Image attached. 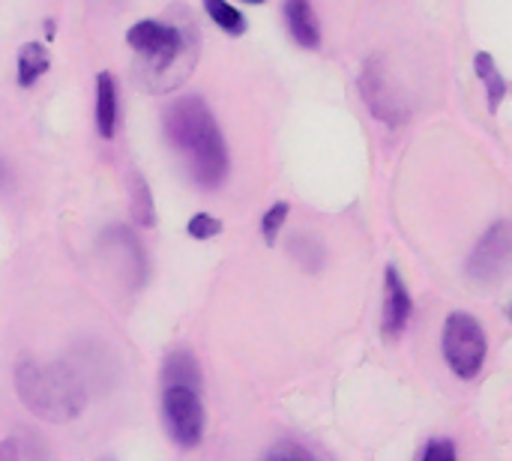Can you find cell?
<instances>
[{
	"instance_id": "8992f818",
	"label": "cell",
	"mask_w": 512,
	"mask_h": 461,
	"mask_svg": "<svg viewBox=\"0 0 512 461\" xmlns=\"http://www.w3.org/2000/svg\"><path fill=\"white\" fill-rule=\"evenodd\" d=\"M512 270V225L495 222L477 243L468 261V276L480 285H498Z\"/></svg>"
},
{
	"instance_id": "6da1fadb",
	"label": "cell",
	"mask_w": 512,
	"mask_h": 461,
	"mask_svg": "<svg viewBox=\"0 0 512 461\" xmlns=\"http://www.w3.org/2000/svg\"><path fill=\"white\" fill-rule=\"evenodd\" d=\"M126 42L144 60L141 84H147L153 93L180 87L195 69L201 51V33L192 18H183V27L156 18L135 21L126 33Z\"/></svg>"
},
{
	"instance_id": "3957f363",
	"label": "cell",
	"mask_w": 512,
	"mask_h": 461,
	"mask_svg": "<svg viewBox=\"0 0 512 461\" xmlns=\"http://www.w3.org/2000/svg\"><path fill=\"white\" fill-rule=\"evenodd\" d=\"M15 387L24 408L48 423H69L87 405V384L66 363L21 360L15 366Z\"/></svg>"
},
{
	"instance_id": "52a82bcc",
	"label": "cell",
	"mask_w": 512,
	"mask_h": 461,
	"mask_svg": "<svg viewBox=\"0 0 512 461\" xmlns=\"http://www.w3.org/2000/svg\"><path fill=\"white\" fill-rule=\"evenodd\" d=\"M360 93H363L369 111H372L381 123H387V126L405 123L408 108H405L402 96L396 93V87H393V81H390L387 66H384L381 57H369V60L363 63V72H360Z\"/></svg>"
},
{
	"instance_id": "2e32d148",
	"label": "cell",
	"mask_w": 512,
	"mask_h": 461,
	"mask_svg": "<svg viewBox=\"0 0 512 461\" xmlns=\"http://www.w3.org/2000/svg\"><path fill=\"white\" fill-rule=\"evenodd\" d=\"M291 255L297 258V264H300L306 273H315V270L321 267V261H324V249H321V243H318V240H312V237H306V234H297V237H294V243H291Z\"/></svg>"
},
{
	"instance_id": "277c9868",
	"label": "cell",
	"mask_w": 512,
	"mask_h": 461,
	"mask_svg": "<svg viewBox=\"0 0 512 461\" xmlns=\"http://www.w3.org/2000/svg\"><path fill=\"white\" fill-rule=\"evenodd\" d=\"M444 360L447 366L465 378V381H474L480 372H483V363H486V351H489V342H486V330L480 327V321L468 312H453L447 315V324H444Z\"/></svg>"
},
{
	"instance_id": "4fadbf2b",
	"label": "cell",
	"mask_w": 512,
	"mask_h": 461,
	"mask_svg": "<svg viewBox=\"0 0 512 461\" xmlns=\"http://www.w3.org/2000/svg\"><path fill=\"white\" fill-rule=\"evenodd\" d=\"M165 387H192V390H201V369H198V360L189 354V351H174L168 360H165Z\"/></svg>"
},
{
	"instance_id": "ac0fdd59",
	"label": "cell",
	"mask_w": 512,
	"mask_h": 461,
	"mask_svg": "<svg viewBox=\"0 0 512 461\" xmlns=\"http://www.w3.org/2000/svg\"><path fill=\"white\" fill-rule=\"evenodd\" d=\"M186 231H189V237H195V240H210V237L222 234V222H219L216 216L198 213V216H192V219H189Z\"/></svg>"
},
{
	"instance_id": "8fae6325",
	"label": "cell",
	"mask_w": 512,
	"mask_h": 461,
	"mask_svg": "<svg viewBox=\"0 0 512 461\" xmlns=\"http://www.w3.org/2000/svg\"><path fill=\"white\" fill-rule=\"evenodd\" d=\"M474 69H477V78L486 84L489 111L498 114V108H501V102H504V96H507V78L498 72V63H495V57H492L489 51H480V54L474 57Z\"/></svg>"
},
{
	"instance_id": "ba28073f",
	"label": "cell",
	"mask_w": 512,
	"mask_h": 461,
	"mask_svg": "<svg viewBox=\"0 0 512 461\" xmlns=\"http://www.w3.org/2000/svg\"><path fill=\"white\" fill-rule=\"evenodd\" d=\"M384 288H387V300H384V324H381V330H384L387 339H399L402 330L411 321V309H414L411 294H408V285L402 282L396 267H387Z\"/></svg>"
},
{
	"instance_id": "9c48e42d",
	"label": "cell",
	"mask_w": 512,
	"mask_h": 461,
	"mask_svg": "<svg viewBox=\"0 0 512 461\" xmlns=\"http://www.w3.org/2000/svg\"><path fill=\"white\" fill-rule=\"evenodd\" d=\"M285 21L297 45L318 48L321 45V27L312 9V0H285Z\"/></svg>"
},
{
	"instance_id": "d6986e66",
	"label": "cell",
	"mask_w": 512,
	"mask_h": 461,
	"mask_svg": "<svg viewBox=\"0 0 512 461\" xmlns=\"http://www.w3.org/2000/svg\"><path fill=\"white\" fill-rule=\"evenodd\" d=\"M264 459H270V461H282V459L309 461V459H312V453H309V450H303V447H297V444H279V447L267 450V456H264Z\"/></svg>"
},
{
	"instance_id": "7a4b0ae2",
	"label": "cell",
	"mask_w": 512,
	"mask_h": 461,
	"mask_svg": "<svg viewBox=\"0 0 512 461\" xmlns=\"http://www.w3.org/2000/svg\"><path fill=\"white\" fill-rule=\"evenodd\" d=\"M165 132L171 144L189 159V171L198 186L216 189L228 177V147L216 117L198 96L177 99L165 114Z\"/></svg>"
},
{
	"instance_id": "30bf717a",
	"label": "cell",
	"mask_w": 512,
	"mask_h": 461,
	"mask_svg": "<svg viewBox=\"0 0 512 461\" xmlns=\"http://www.w3.org/2000/svg\"><path fill=\"white\" fill-rule=\"evenodd\" d=\"M117 129V87L111 72L96 75V132L102 138H114Z\"/></svg>"
},
{
	"instance_id": "5b68a950",
	"label": "cell",
	"mask_w": 512,
	"mask_h": 461,
	"mask_svg": "<svg viewBox=\"0 0 512 461\" xmlns=\"http://www.w3.org/2000/svg\"><path fill=\"white\" fill-rule=\"evenodd\" d=\"M162 414H165L168 435L174 438L177 447L192 450L201 444V438H204V405L198 399V390L180 387V384L165 387Z\"/></svg>"
},
{
	"instance_id": "7c38bea8",
	"label": "cell",
	"mask_w": 512,
	"mask_h": 461,
	"mask_svg": "<svg viewBox=\"0 0 512 461\" xmlns=\"http://www.w3.org/2000/svg\"><path fill=\"white\" fill-rule=\"evenodd\" d=\"M51 66V54L45 45L39 42H24L18 48V84L21 87H33L36 78H42Z\"/></svg>"
},
{
	"instance_id": "e0dca14e",
	"label": "cell",
	"mask_w": 512,
	"mask_h": 461,
	"mask_svg": "<svg viewBox=\"0 0 512 461\" xmlns=\"http://www.w3.org/2000/svg\"><path fill=\"white\" fill-rule=\"evenodd\" d=\"M288 213H291V207H288L285 201L273 204V207L264 213V219H261V234H264V243H267V246H276V237H279L282 225L288 222Z\"/></svg>"
},
{
	"instance_id": "9a60e30c",
	"label": "cell",
	"mask_w": 512,
	"mask_h": 461,
	"mask_svg": "<svg viewBox=\"0 0 512 461\" xmlns=\"http://www.w3.org/2000/svg\"><path fill=\"white\" fill-rule=\"evenodd\" d=\"M132 219L141 228H153L156 225V210H153V198H150V186L144 177H132Z\"/></svg>"
},
{
	"instance_id": "44dd1931",
	"label": "cell",
	"mask_w": 512,
	"mask_h": 461,
	"mask_svg": "<svg viewBox=\"0 0 512 461\" xmlns=\"http://www.w3.org/2000/svg\"><path fill=\"white\" fill-rule=\"evenodd\" d=\"M243 3H264V0H243Z\"/></svg>"
},
{
	"instance_id": "5bb4252c",
	"label": "cell",
	"mask_w": 512,
	"mask_h": 461,
	"mask_svg": "<svg viewBox=\"0 0 512 461\" xmlns=\"http://www.w3.org/2000/svg\"><path fill=\"white\" fill-rule=\"evenodd\" d=\"M204 9L228 36H243L246 33V18L228 0H204Z\"/></svg>"
},
{
	"instance_id": "7402d4cb",
	"label": "cell",
	"mask_w": 512,
	"mask_h": 461,
	"mask_svg": "<svg viewBox=\"0 0 512 461\" xmlns=\"http://www.w3.org/2000/svg\"><path fill=\"white\" fill-rule=\"evenodd\" d=\"M510 318H512V306H510Z\"/></svg>"
},
{
	"instance_id": "ffe728a7",
	"label": "cell",
	"mask_w": 512,
	"mask_h": 461,
	"mask_svg": "<svg viewBox=\"0 0 512 461\" xmlns=\"http://www.w3.org/2000/svg\"><path fill=\"white\" fill-rule=\"evenodd\" d=\"M456 459V444L450 441H432L426 450H423V461H450Z\"/></svg>"
}]
</instances>
